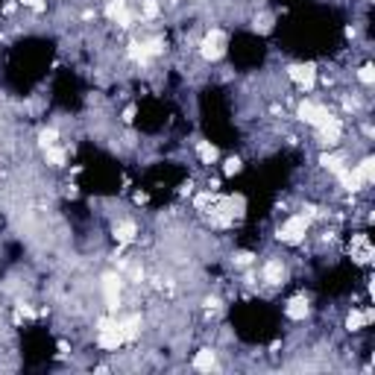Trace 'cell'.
Masks as SVG:
<instances>
[{"mask_svg": "<svg viewBox=\"0 0 375 375\" xmlns=\"http://www.w3.org/2000/svg\"><path fill=\"white\" fill-rule=\"evenodd\" d=\"M305 232H308V217H305V214H293V217H288V220L278 226L275 238L282 240V243L296 246V243H302V240H305Z\"/></svg>", "mask_w": 375, "mask_h": 375, "instance_id": "6da1fadb", "label": "cell"}, {"mask_svg": "<svg viewBox=\"0 0 375 375\" xmlns=\"http://www.w3.org/2000/svg\"><path fill=\"white\" fill-rule=\"evenodd\" d=\"M288 76L302 88V91H311V88L317 85V65H314V62H296V65L288 68Z\"/></svg>", "mask_w": 375, "mask_h": 375, "instance_id": "7a4b0ae2", "label": "cell"}, {"mask_svg": "<svg viewBox=\"0 0 375 375\" xmlns=\"http://www.w3.org/2000/svg\"><path fill=\"white\" fill-rule=\"evenodd\" d=\"M120 290H123V275L120 273L103 275V296H106V308H109L112 314L120 308Z\"/></svg>", "mask_w": 375, "mask_h": 375, "instance_id": "3957f363", "label": "cell"}, {"mask_svg": "<svg viewBox=\"0 0 375 375\" xmlns=\"http://www.w3.org/2000/svg\"><path fill=\"white\" fill-rule=\"evenodd\" d=\"M296 115H299V120H305V123H311V126H323L325 120L331 118V112H328L325 106H320V103H314V100H302L299 109H296Z\"/></svg>", "mask_w": 375, "mask_h": 375, "instance_id": "277c9868", "label": "cell"}, {"mask_svg": "<svg viewBox=\"0 0 375 375\" xmlns=\"http://www.w3.org/2000/svg\"><path fill=\"white\" fill-rule=\"evenodd\" d=\"M340 135H343V120L334 118V115L325 120L323 126H317V138H320L323 147H334V144L340 141Z\"/></svg>", "mask_w": 375, "mask_h": 375, "instance_id": "5b68a950", "label": "cell"}, {"mask_svg": "<svg viewBox=\"0 0 375 375\" xmlns=\"http://www.w3.org/2000/svg\"><path fill=\"white\" fill-rule=\"evenodd\" d=\"M349 252H352V261H355V264H369L372 255H375V249H372V243H369L366 235H355V238H352V246H349Z\"/></svg>", "mask_w": 375, "mask_h": 375, "instance_id": "8992f818", "label": "cell"}, {"mask_svg": "<svg viewBox=\"0 0 375 375\" xmlns=\"http://www.w3.org/2000/svg\"><path fill=\"white\" fill-rule=\"evenodd\" d=\"M97 343H100V349H109V352H118L120 346H123V334H120L118 328V320L109 325V328H103V331H97Z\"/></svg>", "mask_w": 375, "mask_h": 375, "instance_id": "52a82bcc", "label": "cell"}, {"mask_svg": "<svg viewBox=\"0 0 375 375\" xmlns=\"http://www.w3.org/2000/svg\"><path fill=\"white\" fill-rule=\"evenodd\" d=\"M285 314H288V320H293V323H302L308 314H311V305H308V296H305V293L293 296L288 305H285Z\"/></svg>", "mask_w": 375, "mask_h": 375, "instance_id": "ba28073f", "label": "cell"}, {"mask_svg": "<svg viewBox=\"0 0 375 375\" xmlns=\"http://www.w3.org/2000/svg\"><path fill=\"white\" fill-rule=\"evenodd\" d=\"M261 275H264V282H267L270 288H278V285L285 282V275H288V270H285V264H282L278 258H273V261H267V264H264V270H261Z\"/></svg>", "mask_w": 375, "mask_h": 375, "instance_id": "9c48e42d", "label": "cell"}, {"mask_svg": "<svg viewBox=\"0 0 375 375\" xmlns=\"http://www.w3.org/2000/svg\"><path fill=\"white\" fill-rule=\"evenodd\" d=\"M352 179H355L360 188H363V185H372V182H375V158H372V155H366L358 167L352 170Z\"/></svg>", "mask_w": 375, "mask_h": 375, "instance_id": "30bf717a", "label": "cell"}, {"mask_svg": "<svg viewBox=\"0 0 375 375\" xmlns=\"http://www.w3.org/2000/svg\"><path fill=\"white\" fill-rule=\"evenodd\" d=\"M118 328H120V334H123V340L132 343L141 334V314H129V317L118 320Z\"/></svg>", "mask_w": 375, "mask_h": 375, "instance_id": "8fae6325", "label": "cell"}, {"mask_svg": "<svg viewBox=\"0 0 375 375\" xmlns=\"http://www.w3.org/2000/svg\"><path fill=\"white\" fill-rule=\"evenodd\" d=\"M194 369H200V372L217 369V355H214V349H200L197 358H194Z\"/></svg>", "mask_w": 375, "mask_h": 375, "instance_id": "7c38bea8", "label": "cell"}, {"mask_svg": "<svg viewBox=\"0 0 375 375\" xmlns=\"http://www.w3.org/2000/svg\"><path fill=\"white\" fill-rule=\"evenodd\" d=\"M135 235H138V226L132 220H123V223H118V226H115V240H118L120 246L132 243V240H135Z\"/></svg>", "mask_w": 375, "mask_h": 375, "instance_id": "4fadbf2b", "label": "cell"}, {"mask_svg": "<svg viewBox=\"0 0 375 375\" xmlns=\"http://www.w3.org/2000/svg\"><path fill=\"white\" fill-rule=\"evenodd\" d=\"M197 158H200L203 164H214V161L220 158V150H217L211 141H197Z\"/></svg>", "mask_w": 375, "mask_h": 375, "instance_id": "5bb4252c", "label": "cell"}, {"mask_svg": "<svg viewBox=\"0 0 375 375\" xmlns=\"http://www.w3.org/2000/svg\"><path fill=\"white\" fill-rule=\"evenodd\" d=\"M44 158H47V164H53V167H65V161H68V153L62 150V147H47L44 150Z\"/></svg>", "mask_w": 375, "mask_h": 375, "instance_id": "9a60e30c", "label": "cell"}, {"mask_svg": "<svg viewBox=\"0 0 375 375\" xmlns=\"http://www.w3.org/2000/svg\"><path fill=\"white\" fill-rule=\"evenodd\" d=\"M126 53H129V59H132V62H138V65H150V56H147V47H144V41H132Z\"/></svg>", "mask_w": 375, "mask_h": 375, "instance_id": "2e32d148", "label": "cell"}, {"mask_svg": "<svg viewBox=\"0 0 375 375\" xmlns=\"http://www.w3.org/2000/svg\"><path fill=\"white\" fill-rule=\"evenodd\" d=\"M223 53H226V47H220V44H200V56H203L205 62H217V59H223Z\"/></svg>", "mask_w": 375, "mask_h": 375, "instance_id": "e0dca14e", "label": "cell"}, {"mask_svg": "<svg viewBox=\"0 0 375 375\" xmlns=\"http://www.w3.org/2000/svg\"><path fill=\"white\" fill-rule=\"evenodd\" d=\"M320 164H323L328 173H334L337 167H340V164H346V161H343V155H340V153H323V155H320Z\"/></svg>", "mask_w": 375, "mask_h": 375, "instance_id": "ac0fdd59", "label": "cell"}, {"mask_svg": "<svg viewBox=\"0 0 375 375\" xmlns=\"http://www.w3.org/2000/svg\"><path fill=\"white\" fill-rule=\"evenodd\" d=\"M56 141H59V129H53V126H47V129H41V132H38V147H41V150L53 147Z\"/></svg>", "mask_w": 375, "mask_h": 375, "instance_id": "d6986e66", "label": "cell"}, {"mask_svg": "<svg viewBox=\"0 0 375 375\" xmlns=\"http://www.w3.org/2000/svg\"><path fill=\"white\" fill-rule=\"evenodd\" d=\"M363 325H366V320H363V311L352 308V311H349V317H346V328H349V331H360Z\"/></svg>", "mask_w": 375, "mask_h": 375, "instance_id": "ffe728a7", "label": "cell"}, {"mask_svg": "<svg viewBox=\"0 0 375 375\" xmlns=\"http://www.w3.org/2000/svg\"><path fill=\"white\" fill-rule=\"evenodd\" d=\"M123 12H126V0H109L106 3V18L109 21H118Z\"/></svg>", "mask_w": 375, "mask_h": 375, "instance_id": "44dd1931", "label": "cell"}, {"mask_svg": "<svg viewBox=\"0 0 375 375\" xmlns=\"http://www.w3.org/2000/svg\"><path fill=\"white\" fill-rule=\"evenodd\" d=\"M240 170H243V161H240V158H235V155L226 158V164H223V176H238Z\"/></svg>", "mask_w": 375, "mask_h": 375, "instance_id": "7402d4cb", "label": "cell"}, {"mask_svg": "<svg viewBox=\"0 0 375 375\" xmlns=\"http://www.w3.org/2000/svg\"><path fill=\"white\" fill-rule=\"evenodd\" d=\"M144 47H147V56L153 59V56H161L164 53V38H150V41H144Z\"/></svg>", "mask_w": 375, "mask_h": 375, "instance_id": "603a6c76", "label": "cell"}, {"mask_svg": "<svg viewBox=\"0 0 375 375\" xmlns=\"http://www.w3.org/2000/svg\"><path fill=\"white\" fill-rule=\"evenodd\" d=\"M214 200H217V194H214V191H203V194H197V197H194V205H197V208H205V205H211Z\"/></svg>", "mask_w": 375, "mask_h": 375, "instance_id": "cb8c5ba5", "label": "cell"}, {"mask_svg": "<svg viewBox=\"0 0 375 375\" xmlns=\"http://www.w3.org/2000/svg\"><path fill=\"white\" fill-rule=\"evenodd\" d=\"M358 79L363 82V85H372L375 82V68L372 65H363V68L358 70Z\"/></svg>", "mask_w": 375, "mask_h": 375, "instance_id": "d4e9b609", "label": "cell"}, {"mask_svg": "<svg viewBox=\"0 0 375 375\" xmlns=\"http://www.w3.org/2000/svg\"><path fill=\"white\" fill-rule=\"evenodd\" d=\"M158 9H161V6H158V0H144V6H141V12H144V18H147V21L158 15Z\"/></svg>", "mask_w": 375, "mask_h": 375, "instance_id": "484cf974", "label": "cell"}, {"mask_svg": "<svg viewBox=\"0 0 375 375\" xmlns=\"http://www.w3.org/2000/svg\"><path fill=\"white\" fill-rule=\"evenodd\" d=\"M252 261H255V255H252V252H246V249L235 252V267H249Z\"/></svg>", "mask_w": 375, "mask_h": 375, "instance_id": "4316f807", "label": "cell"}, {"mask_svg": "<svg viewBox=\"0 0 375 375\" xmlns=\"http://www.w3.org/2000/svg\"><path fill=\"white\" fill-rule=\"evenodd\" d=\"M205 44H226V33H223V30H211V33L205 35Z\"/></svg>", "mask_w": 375, "mask_h": 375, "instance_id": "83f0119b", "label": "cell"}, {"mask_svg": "<svg viewBox=\"0 0 375 375\" xmlns=\"http://www.w3.org/2000/svg\"><path fill=\"white\" fill-rule=\"evenodd\" d=\"M18 3H21V6H30V9H33V12H38V15L47 9V3H44V0H18Z\"/></svg>", "mask_w": 375, "mask_h": 375, "instance_id": "f1b7e54d", "label": "cell"}, {"mask_svg": "<svg viewBox=\"0 0 375 375\" xmlns=\"http://www.w3.org/2000/svg\"><path fill=\"white\" fill-rule=\"evenodd\" d=\"M270 30H273V24H270V18H267V15L255 18V33H270Z\"/></svg>", "mask_w": 375, "mask_h": 375, "instance_id": "f546056e", "label": "cell"}, {"mask_svg": "<svg viewBox=\"0 0 375 375\" xmlns=\"http://www.w3.org/2000/svg\"><path fill=\"white\" fill-rule=\"evenodd\" d=\"M135 115H138L135 103H129V106L123 109V115H120V118H123V123H132V120H135Z\"/></svg>", "mask_w": 375, "mask_h": 375, "instance_id": "4dcf8cb0", "label": "cell"}, {"mask_svg": "<svg viewBox=\"0 0 375 375\" xmlns=\"http://www.w3.org/2000/svg\"><path fill=\"white\" fill-rule=\"evenodd\" d=\"M18 314H21V317H38V314H35L27 302H18Z\"/></svg>", "mask_w": 375, "mask_h": 375, "instance_id": "1f68e13d", "label": "cell"}, {"mask_svg": "<svg viewBox=\"0 0 375 375\" xmlns=\"http://www.w3.org/2000/svg\"><path fill=\"white\" fill-rule=\"evenodd\" d=\"M115 24H118V27H132V15H129V12H123Z\"/></svg>", "mask_w": 375, "mask_h": 375, "instance_id": "d6a6232c", "label": "cell"}, {"mask_svg": "<svg viewBox=\"0 0 375 375\" xmlns=\"http://www.w3.org/2000/svg\"><path fill=\"white\" fill-rule=\"evenodd\" d=\"M126 270H129V275H132L135 282H141V278H144V270H141V267H126Z\"/></svg>", "mask_w": 375, "mask_h": 375, "instance_id": "836d02e7", "label": "cell"}, {"mask_svg": "<svg viewBox=\"0 0 375 375\" xmlns=\"http://www.w3.org/2000/svg\"><path fill=\"white\" fill-rule=\"evenodd\" d=\"M18 9V3L15 0H9V3H6V6H3V15H12V12H15Z\"/></svg>", "mask_w": 375, "mask_h": 375, "instance_id": "e575fe53", "label": "cell"}, {"mask_svg": "<svg viewBox=\"0 0 375 375\" xmlns=\"http://www.w3.org/2000/svg\"><path fill=\"white\" fill-rule=\"evenodd\" d=\"M191 191H194V182H191V179H188L185 185L179 188V194H182V197H188V194H191Z\"/></svg>", "mask_w": 375, "mask_h": 375, "instance_id": "d590c367", "label": "cell"}, {"mask_svg": "<svg viewBox=\"0 0 375 375\" xmlns=\"http://www.w3.org/2000/svg\"><path fill=\"white\" fill-rule=\"evenodd\" d=\"M147 200H150V197H147L144 191H138V194H135V203H138V205H147Z\"/></svg>", "mask_w": 375, "mask_h": 375, "instance_id": "8d00e7d4", "label": "cell"}, {"mask_svg": "<svg viewBox=\"0 0 375 375\" xmlns=\"http://www.w3.org/2000/svg\"><path fill=\"white\" fill-rule=\"evenodd\" d=\"M220 305V299H214V296H208V299H205V308H208V311H211V308H217Z\"/></svg>", "mask_w": 375, "mask_h": 375, "instance_id": "74e56055", "label": "cell"}, {"mask_svg": "<svg viewBox=\"0 0 375 375\" xmlns=\"http://www.w3.org/2000/svg\"><path fill=\"white\" fill-rule=\"evenodd\" d=\"M68 352H70L68 340H59V355H68Z\"/></svg>", "mask_w": 375, "mask_h": 375, "instance_id": "f35d334b", "label": "cell"}, {"mask_svg": "<svg viewBox=\"0 0 375 375\" xmlns=\"http://www.w3.org/2000/svg\"><path fill=\"white\" fill-rule=\"evenodd\" d=\"M94 15H97L94 9H85V12H82V21H94Z\"/></svg>", "mask_w": 375, "mask_h": 375, "instance_id": "ab89813d", "label": "cell"}]
</instances>
